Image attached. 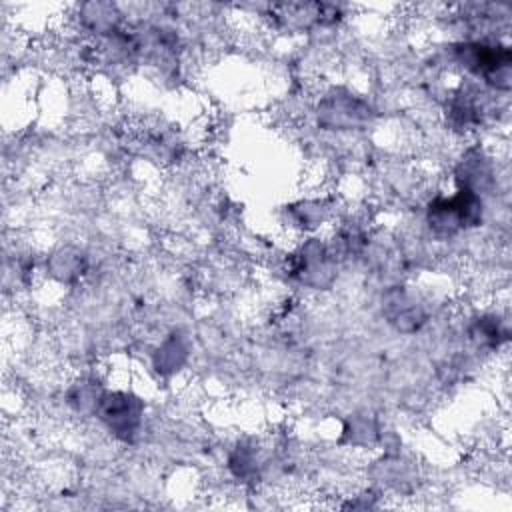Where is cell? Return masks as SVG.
<instances>
[{
  "instance_id": "6da1fadb",
  "label": "cell",
  "mask_w": 512,
  "mask_h": 512,
  "mask_svg": "<svg viewBox=\"0 0 512 512\" xmlns=\"http://www.w3.org/2000/svg\"><path fill=\"white\" fill-rule=\"evenodd\" d=\"M96 410L100 412V418L104 424L122 440H132L140 428L142 422V402L140 398L126 394V392H114L100 396Z\"/></svg>"
}]
</instances>
